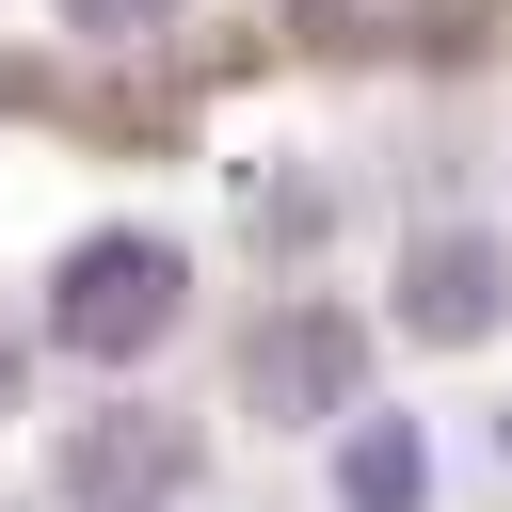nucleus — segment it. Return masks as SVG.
Listing matches in <instances>:
<instances>
[{
    "mask_svg": "<svg viewBox=\"0 0 512 512\" xmlns=\"http://www.w3.org/2000/svg\"><path fill=\"white\" fill-rule=\"evenodd\" d=\"M176 304H192L176 240H80V256H64V336H80L96 368H128L144 336H176Z\"/></svg>",
    "mask_w": 512,
    "mask_h": 512,
    "instance_id": "1",
    "label": "nucleus"
},
{
    "mask_svg": "<svg viewBox=\"0 0 512 512\" xmlns=\"http://www.w3.org/2000/svg\"><path fill=\"white\" fill-rule=\"evenodd\" d=\"M352 368H368V336H352L336 304H288V320H256V336H240V384H256L272 416H336V400H352Z\"/></svg>",
    "mask_w": 512,
    "mask_h": 512,
    "instance_id": "2",
    "label": "nucleus"
},
{
    "mask_svg": "<svg viewBox=\"0 0 512 512\" xmlns=\"http://www.w3.org/2000/svg\"><path fill=\"white\" fill-rule=\"evenodd\" d=\"M64 480H80V512H128V496H176V480H192V432H176V416H96V432L64 448Z\"/></svg>",
    "mask_w": 512,
    "mask_h": 512,
    "instance_id": "3",
    "label": "nucleus"
},
{
    "mask_svg": "<svg viewBox=\"0 0 512 512\" xmlns=\"http://www.w3.org/2000/svg\"><path fill=\"white\" fill-rule=\"evenodd\" d=\"M496 304H512V256L496 240H416V272H400V320L416 336H480Z\"/></svg>",
    "mask_w": 512,
    "mask_h": 512,
    "instance_id": "4",
    "label": "nucleus"
},
{
    "mask_svg": "<svg viewBox=\"0 0 512 512\" xmlns=\"http://www.w3.org/2000/svg\"><path fill=\"white\" fill-rule=\"evenodd\" d=\"M416 480H432V448H416V432H400V416H384V432H352V448H336V496H352V512H416Z\"/></svg>",
    "mask_w": 512,
    "mask_h": 512,
    "instance_id": "5",
    "label": "nucleus"
},
{
    "mask_svg": "<svg viewBox=\"0 0 512 512\" xmlns=\"http://www.w3.org/2000/svg\"><path fill=\"white\" fill-rule=\"evenodd\" d=\"M64 16H80V32H144L160 0H64Z\"/></svg>",
    "mask_w": 512,
    "mask_h": 512,
    "instance_id": "6",
    "label": "nucleus"
},
{
    "mask_svg": "<svg viewBox=\"0 0 512 512\" xmlns=\"http://www.w3.org/2000/svg\"><path fill=\"white\" fill-rule=\"evenodd\" d=\"M0 400H16V336H0Z\"/></svg>",
    "mask_w": 512,
    "mask_h": 512,
    "instance_id": "7",
    "label": "nucleus"
}]
</instances>
